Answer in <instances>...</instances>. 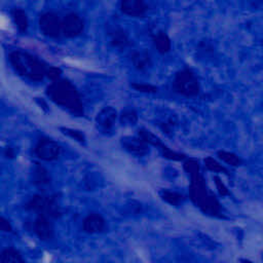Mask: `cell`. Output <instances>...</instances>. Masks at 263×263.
I'll return each instance as SVG.
<instances>
[{"mask_svg":"<svg viewBox=\"0 0 263 263\" xmlns=\"http://www.w3.org/2000/svg\"><path fill=\"white\" fill-rule=\"evenodd\" d=\"M184 168L190 176L189 196L192 202L206 215L220 216L221 205L216 196L208 190L204 179L199 173L198 162L195 159H187Z\"/></svg>","mask_w":263,"mask_h":263,"instance_id":"1","label":"cell"},{"mask_svg":"<svg viewBox=\"0 0 263 263\" xmlns=\"http://www.w3.org/2000/svg\"><path fill=\"white\" fill-rule=\"evenodd\" d=\"M47 95L57 105L67 109L71 113L81 116L83 105L75 86L68 80H55L47 87Z\"/></svg>","mask_w":263,"mask_h":263,"instance_id":"2","label":"cell"},{"mask_svg":"<svg viewBox=\"0 0 263 263\" xmlns=\"http://www.w3.org/2000/svg\"><path fill=\"white\" fill-rule=\"evenodd\" d=\"M9 62L21 76L27 77L33 81L42 80L48 70L45 64L36 57L21 50L10 52Z\"/></svg>","mask_w":263,"mask_h":263,"instance_id":"3","label":"cell"},{"mask_svg":"<svg viewBox=\"0 0 263 263\" xmlns=\"http://www.w3.org/2000/svg\"><path fill=\"white\" fill-rule=\"evenodd\" d=\"M25 208L49 218H59L62 215L57 195H34L26 202Z\"/></svg>","mask_w":263,"mask_h":263,"instance_id":"4","label":"cell"},{"mask_svg":"<svg viewBox=\"0 0 263 263\" xmlns=\"http://www.w3.org/2000/svg\"><path fill=\"white\" fill-rule=\"evenodd\" d=\"M174 90L184 97H195L199 93L200 84L195 73L190 69H183L176 73L173 81Z\"/></svg>","mask_w":263,"mask_h":263,"instance_id":"5","label":"cell"},{"mask_svg":"<svg viewBox=\"0 0 263 263\" xmlns=\"http://www.w3.org/2000/svg\"><path fill=\"white\" fill-rule=\"evenodd\" d=\"M62 152V147L52 139L41 137L35 147H34V154L42 160L45 161H52L60 157Z\"/></svg>","mask_w":263,"mask_h":263,"instance_id":"6","label":"cell"},{"mask_svg":"<svg viewBox=\"0 0 263 263\" xmlns=\"http://www.w3.org/2000/svg\"><path fill=\"white\" fill-rule=\"evenodd\" d=\"M39 28L42 34L48 37L57 38L62 34V20L57 13L45 12L39 18Z\"/></svg>","mask_w":263,"mask_h":263,"instance_id":"7","label":"cell"},{"mask_svg":"<svg viewBox=\"0 0 263 263\" xmlns=\"http://www.w3.org/2000/svg\"><path fill=\"white\" fill-rule=\"evenodd\" d=\"M84 29L83 20L76 13H69L62 20V34L66 37H76Z\"/></svg>","mask_w":263,"mask_h":263,"instance_id":"8","label":"cell"},{"mask_svg":"<svg viewBox=\"0 0 263 263\" xmlns=\"http://www.w3.org/2000/svg\"><path fill=\"white\" fill-rule=\"evenodd\" d=\"M33 231L41 240H50L53 237V225L49 220V217L44 215H38L34 220Z\"/></svg>","mask_w":263,"mask_h":263,"instance_id":"9","label":"cell"},{"mask_svg":"<svg viewBox=\"0 0 263 263\" xmlns=\"http://www.w3.org/2000/svg\"><path fill=\"white\" fill-rule=\"evenodd\" d=\"M116 117H117V112L114 108L105 107L98 113V115L96 117V122H97L99 128L103 133H108L113 127Z\"/></svg>","mask_w":263,"mask_h":263,"instance_id":"10","label":"cell"},{"mask_svg":"<svg viewBox=\"0 0 263 263\" xmlns=\"http://www.w3.org/2000/svg\"><path fill=\"white\" fill-rule=\"evenodd\" d=\"M121 144L125 150L137 156H143L149 152L148 144L139 136L123 138Z\"/></svg>","mask_w":263,"mask_h":263,"instance_id":"11","label":"cell"},{"mask_svg":"<svg viewBox=\"0 0 263 263\" xmlns=\"http://www.w3.org/2000/svg\"><path fill=\"white\" fill-rule=\"evenodd\" d=\"M121 11L133 17L144 16L147 12L148 6L144 0H121Z\"/></svg>","mask_w":263,"mask_h":263,"instance_id":"12","label":"cell"},{"mask_svg":"<svg viewBox=\"0 0 263 263\" xmlns=\"http://www.w3.org/2000/svg\"><path fill=\"white\" fill-rule=\"evenodd\" d=\"M106 227L104 218L97 213L88 214L82 221V229L87 233L102 232Z\"/></svg>","mask_w":263,"mask_h":263,"instance_id":"13","label":"cell"},{"mask_svg":"<svg viewBox=\"0 0 263 263\" xmlns=\"http://www.w3.org/2000/svg\"><path fill=\"white\" fill-rule=\"evenodd\" d=\"M32 182L36 187H38L40 189H44L50 185L51 178H50L48 171L45 167H43L37 163L33 170Z\"/></svg>","mask_w":263,"mask_h":263,"instance_id":"14","label":"cell"},{"mask_svg":"<svg viewBox=\"0 0 263 263\" xmlns=\"http://www.w3.org/2000/svg\"><path fill=\"white\" fill-rule=\"evenodd\" d=\"M132 62L136 69L143 71L149 68L152 64L151 57L147 51H136L132 54Z\"/></svg>","mask_w":263,"mask_h":263,"instance_id":"15","label":"cell"},{"mask_svg":"<svg viewBox=\"0 0 263 263\" xmlns=\"http://www.w3.org/2000/svg\"><path fill=\"white\" fill-rule=\"evenodd\" d=\"M153 44L159 53H166L171 50V39L164 32H158L153 38Z\"/></svg>","mask_w":263,"mask_h":263,"instance_id":"16","label":"cell"},{"mask_svg":"<svg viewBox=\"0 0 263 263\" xmlns=\"http://www.w3.org/2000/svg\"><path fill=\"white\" fill-rule=\"evenodd\" d=\"M160 197L166 201L167 203L172 204V205H179L180 203H182L185 199V196L179 192L176 191H171V190H161L160 191Z\"/></svg>","mask_w":263,"mask_h":263,"instance_id":"17","label":"cell"},{"mask_svg":"<svg viewBox=\"0 0 263 263\" xmlns=\"http://www.w3.org/2000/svg\"><path fill=\"white\" fill-rule=\"evenodd\" d=\"M24 258L22 257L21 253L13 249V248H7L5 250H3L1 252L0 255V262H15V263H20V262H24Z\"/></svg>","mask_w":263,"mask_h":263,"instance_id":"18","label":"cell"},{"mask_svg":"<svg viewBox=\"0 0 263 263\" xmlns=\"http://www.w3.org/2000/svg\"><path fill=\"white\" fill-rule=\"evenodd\" d=\"M217 154L221 160H223L224 162H226L227 164H229L231 166H239L242 164V160L240 159V157H238L236 154H234L232 152L220 150V151H218Z\"/></svg>","mask_w":263,"mask_h":263,"instance_id":"19","label":"cell"},{"mask_svg":"<svg viewBox=\"0 0 263 263\" xmlns=\"http://www.w3.org/2000/svg\"><path fill=\"white\" fill-rule=\"evenodd\" d=\"M12 16H13V20H14V23H15L17 29L22 33L26 32L27 28H28V20H27V15H26L25 11L22 9L15 8L12 11Z\"/></svg>","mask_w":263,"mask_h":263,"instance_id":"20","label":"cell"},{"mask_svg":"<svg viewBox=\"0 0 263 263\" xmlns=\"http://www.w3.org/2000/svg\"><path fill=\"white\" fill-rule=\"evenodd\" d=\"M111 43L113 44V46H116L119 48H122V47L124 48L128 44V39L123 31L114 30L111 33Z\"/></svg>","mask_w":263,"mask_h":263,"instance_id":"21","label":"cell"},{"mask_svg":"<svg viewBox=\"0 0 263 263\" xmlns=\"http://www.w3.org/2000/svg\"><path fill=\"white\" fill-rule=\"evenodd\" d=\"M139 137L142 138L147 144H150V145H153V146H156V147H159V148H161L163 146V144L161 143L159 138L156 137L155 135H153L151 132L147 130V129L141 128L139 130Z\"/></svg>","mask_w":263,"mask_h":263,"instance_id":"22","label":"cell"},{"mask_svg":"<svg viewBox=\"0 0 263 263\" xmlns=\"http://www.w3.org/2000/svg\"><path fill=\"white\" fill-rule=\"evenodd\" d=\"M204 165L206 166L208 170L214 172V173H224V174H228V171L225 166H223L222 164H220L216 159H214L213 157H206L204 158Z\"/></svg>","mask_w":263,"mask_h":263,"instance_id":"23","label":"cell"},{"mask_svg":"<svg viewBox=\"0 0 263 263\" xmlns=\"http://www.w3.org/2000/svg\"><path fill=\"white\" fill-rule=\"evenodd\" d=\"M138 120V114L135 110H125L120 115V122L122 124H135Z\"/></svg>","mask_w":263,"mask_h":263,"instance_id":"24","label":"cell"},{"mask_svg":"<svg viewBox=\"0 0 263 263\" xmlns=\"http://www.w3.org/2000/svg\"><path fill=\"white\" fill-rule=\"evenodd\" d=\"M161 151H162V155L163 157L165 158H168V159H172V160H183L185 158V155L184 154H181V153H178V152H175V151H172L171 149H168L166 146H162L161 148Z\"/></svg>","mask_w":263,"mask_h":263,"instance_id":"25","label":"cell"},{"mask_svg":"<svg viewBox=\"0 0 263 263\" xmlns=\"http://www.w3.org/2000/svg\"><path fill=\"white\" fill-rule=\"evenodd\" d=\"M61 130H62L65 135H67V136L73 138L74 140H76V141H78V142H80V143H83L84 140H85L84 135H83L81 132H79V130L71 129V128H65V127H62Z\"/></svg>","mask_w":263,"mask_h":263,"instance_id":"26","label":"cell"},{"mask_svg":"<svg viewBox=\"0 0 263 263\" xmlns=\"http://www.w3.org/2000/svg\"><path fill=\"white\" fill-rule=\"evenodd\" d=\"M136 90L138 91H142V92H149V93H153L157 91V87L151 84H142V83H134L132 85Z\"/></svg>","mask_w":263,"mask_h":263,"instance_id":"27","label":"cell"},{"mask_svg":"<svg viewBox=\"0 0 263 263\" xmlns=\"http://www.w3.org/2000/svg\"><path fill=\"white\" fill-rule=\"evenodd\" d=\"M214 180H215V184H216V187H217V189H218L220 195L225 196V195L229 194V191H228L227 187L225 186V184L221 181V179H220L219 177L215 176V177H214Z\"/></svg>","mask_w":263,"mask_h":263,"instance_id":"28","label":"cell"},{"mask_svg":"<svg viewBox=\"0 0 263 263\" xmlns=\"http://www.w3.org/2000/svg\"><path fill=\"white\" fill-rule=\"evenodd\" d=\"M0 229L3 232H10L12 230V226H11L10 222L4 217L0 218Z\"/></svg>","mask_w":263,"mask_h":263,"instance_id":"29","label":"cell"},{"mask_svg":"<svg viewBox=\"0 0 263 263\" xmlns=\"http://www.w3.org/2000/svg\"><path fill=\"white\" fill-rule=\"evenodd\" d=\"M60 73H61V70L59 68H55V67H49L48 70H47V73H46V76L49 77L50 79L52 80H57L60 76Z\"/></svg>","mask_w":263,"mask_h":263,"instance_id":"30","label":"cell"},{"mask_svg":"<svg viewBox=\"0 0 263 263\" xmlns=\"http://www.w3.org/2000/svg\"><path fill=\"white\" fill-rule=\"evenodd\" d=\"M3 154H4V156H5L6 158H8V159H11V158H13V157H14V155H15V152H14L13 148H11V147L7 146V147L4 149V151H3Z\"/></svg>","mask_w":263,"mask_h":263,"instance_id":"31","label":"cell"}]
</instances>
